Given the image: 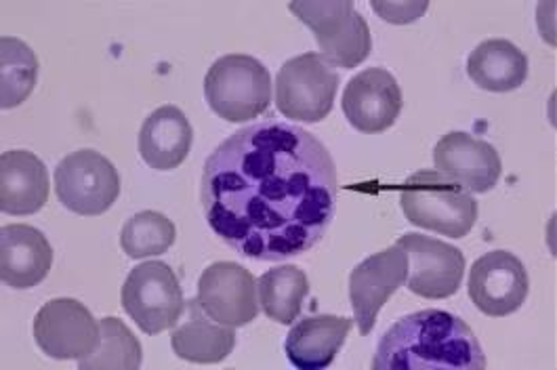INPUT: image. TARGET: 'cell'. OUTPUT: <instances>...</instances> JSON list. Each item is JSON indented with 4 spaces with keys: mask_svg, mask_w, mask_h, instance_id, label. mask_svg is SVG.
<instances>
[{
    "mask_svg": "<svg viewBox=\"0 0 557 370\" xmlns=\"http://www.w3.org/2000/svg\"><path fill=\"white\" fill-rule=\"evenodd\" d=\"M200 202L209 227L238 255L286 261L315 247L335 219V160L297 124H248L207 158Z\"/></svg>",
    "mask_w": 557,
    "mask_h": 370,
    "instance_id": "obj_1",
    "label": "cell"
},
{
    "mask_svg": "<svg viewBox=\"0 0 557 370\" xmlns=\"http://www.w3.org/2000/svg\"><path fill=\"white\" fill-rule=\"evenodd\" d=\"M374 370L486 369V354L463 318L423 309L400 318L376 345Z\"/></svg>",
    "mask_w": 557,
    "mask_h": 370,
    "instance_id": "obj_2",
    "label": "cell"
},
{
    "mask_svg": "<svg viewBox=\"0 0 557 370\" xmlns=\"http://www.w3.org/2000/svg\"><path fill=\"white\" fill-rule=\"evenodd\" d=\"M408 223L448 238H465L478 221V202L465 187L440 171H419L400 187Z\"/></svg>",
    "mask_w": 557,
    "mask_h": 370,
    "instance_id": "obj_3",
    "label": "cell"
},
{
    "mask_svg": "<svg viewBox=\"0 0 557 370\" xmlns=\"http://www.w3.org/2000/svg\"><path fill=\"white\" fill-rule=\"evenodd\" d=\"M205 97L219 119L247 123L270 110L272 76L263 63L250 55H223L207 72Z\"/></svg>",
    "mask_w": 557,
    "mask_h": 370,
    "instance_id": "obj_4",
    "label": "cell"
},
{
    "mask_svg": "<svg viewBox=\"0 0 557 370\" xmlns=\"http://www.w3.org/2000/svg\"><path fill=\"white\" fill-rule=\"evenodd\" d=\"M288 9L315 34L320 55L333 67H358L372 51L371 28L351 0L290 2Z\"/></svg>",
    "mask_w": 557,
    "mask_h": 370,
    "instance_id": "obj_5",
    "label": "cell"
},
{
    "mask_svg": "<svg viewBox=\"0 0 557 370\" xmlns=\"http://www.w3.org/2000/svg\"><path fill=\"white\" fill-rule=\"evenodd\" d=\"M339 72L320 53H304L280 67L276 108L295 123H322L339 91Z\"/></svg>",
    "mask_w": 557,
    "mask_h": 370,
    "instance_id": "obj_6",
    "label": "cell"
},
{
    "mask_svg": "<svg viewBox=\"0 0 557 370\" xmlns=\"http://www.w3.org/2000/svg\"><path fill=\"white\" fill-rule=\"evenodd\" d=\"M123 309L146 335L173 329L186 309L180 278L162 261L133 268L124 280Z\"/></svg>",
    "mask_w": 557,
    "mask_h": 370,
    "instance_id": "obj_7",
    "label": "cell"
},
{
    "mask_svg": "<svg viewBox=\"0 0 557 370\" xmlns=\"http://www.w3.org/2000/svg\"><path fill=\"white\" fill-rule=\"evenodd\" d=\"M55 194L63 207L76 215H103L121 196V175L106 156L78 150L58 164Z\"/></svg>",
    "mask_w": 557,
    "mask_h": 370,
    "instance_id": "obj_8",
    "label": "cell"
},
{
    "mask_svg": "<svg viewBox=\"0 0 557 370\" xmlns=\"http://www.w3.org/2000/svg\"><path fill=\"white\" fill-rule=\"evenodd\" d=\"M34 341L53 360H85L101 343V324L76 299H51L34 318Z\"/></svg>",
    "mask_w": 557,
    "mask_h": 370,
    "instance_id": "obj_9",
    "label": "cell"
},
{
    "mask_svg": "<svg viewBox=\"0 0 557 370\" xmlns=\"http://www.w3.org/2000/svg\"><path fill=\"white\" fill-rule=\"evenodd\" d=\"M469 299L491 318H505L524 306L530 278L524 263L509 250L482 255L469 272Z\"/></svg>",
    "mask_w": 557,
    "mask_h": 370,
    "instance_id": "obj_10",
    "label": "cell"
},
{
    "mask_svg": "<svg viewBox=\"0 0 557 370\" xmlns=\"http://www.w3.org/2000/svg\"><path fill=\"white\" fill-rule=\"evenodd\" d=\"M408 255L406 286L423 299L453 297L465 276V255L457 247L423 234H404L396 243Z\"/></svg>",
    "mask_w": 557,
    "mask_h": 370,
    "instance_id": "obj_11",
    "label": "cell"
},
{
    "mask_svg": "<svg viewBox=\"0 0 557 370\" xmlns=\"http://www.w3.org/2000/svg\"><path fill=\"white\" fill-rule=\"evenodd\" d=\"M257 280L234 261L209 266L198 280V301L219 324L240 329L259 313Z\"/></svg>",
    "mask_w": 557,
    "mask_h": 370,
    "instance_id": "obj_12",
    "label": "cell"
},
{
    "mask_svg": "<svg viewBox=\"0 0 557 370\" xmlns=\"http://www.w3.org/2000/svg\"><path fill=\"white\" fill-rule=\"evenodd\" d=\"M408 272V255L400 245L374 252L358 263L349 276V299L360 335H369L376 316L389 297L403 286Z\"/></svg>",
    "mask_w": 557,
    "mask_h": 370,
    "instance_id": "obj_13",
    "label": "cell"
},
{
    "mask_svg": "<svg viewBox=\"0 0 557 370\" xmlns=\"http://www.w3.org/2000/svg\"><path fill=\"white\" fill-rule=\"evenodd\" d=\"M403 89L385 67L356 74L343 92V112L354 128L376 135L394 126L403 112Z\"/></svg>",
    "mask_w": 557,
    "mask_h": 370,
    "instance_id": "obj_14",
    "label": "cell"
},
{
    "mask_svg": "<svg viewBox=\"0 0 557 370\" xmlns=\"http://www.w3.org/2000/svg\"><path fill=\"white\" fill-rule=\"evenodd\" d=\"M435 169L467 192H491L503 173V162L495 148L463 131L446 133L434 150Z\"/></svg>",
    "mask_w": 557,
    "mask_h": 370,
    "instance_id": "obj_15",
    "label": "cell"
},
{
    "mask_svg": "<svg viewBox=\"0 0 557 370\" xmlns=\"http://www.w3.org/2000/svg\"><path fill=\"white\" fill-rule=\"evenodd\" d=\"M53 248L47 236L26 223L0 230V278L7 286L24 291L38 286L49 276Z\"/></svg>",
    "mask_w": 557,
    "mask_h": 370,
    "instance_id": "obj_16",
    "label": "cell"
},
{
    "mask_svg": "<svg viewBox=\"0 0 557 370\" xmlns=\"http://www.w3.org/2000/svg\"><path fill=\"white\" fill-rule=\"evenodd\" d=\"M49 200V175L45 162L28 150H9L0 156V211L24 217L38 213Z\"/></svg>",
    "mask_w": 557,
    "mask_h": 370,
    "instance_id": "obj_17",
    "label": "cell"
},
{
    "mask_svg": "<svg viewBox=\"0 0 557 370\" xmlns=\"http://www.w3.org/2000/svg\"><path fill=\"white\" fill-rule=\"evenodd\" d=\"M354 320L331 313H318L299 320L284 343L286 358L301 370L331 367L347 340Z\"/></svg>",
    "mask_w": 557,
    "mask_h": 370,
    "instance_id": "obj_18",
    "label": "cell"
},
{
    "mask_svg": "<svg viewBox=\"0 0 557 370\" xmlns=\"http://www.w3.org/2000/svg\"><path fill=\"white\" fill-rule=\"evenodd\" d=\"M194 141V128L184 110L162 106L154 110L139 131V155L154 171H173L186 160Z\"/></svg>",
    "mask_w": 557,
    "mask_h": 370,
    "instance_id": "obj_19",
    "label": "cell"
},
{
    "mask_svg": "<svg viewBox=\"0 0 557 370\" xmlns=\"http://www.w3.org/2000/svg\"><path fill=\"white\" fill-rule=\"evenodd\" d=\"M187 318L171 333L173 351L194 365H219L236 347V333L232 326L213 320L198 299L186 301Z\"/></svg>",
    "mask_w": 557,
    "mask_h": 370,
    "instance_id": "obj_20",
    "label": "cell"
},
{
    "mask_svg": "<svg viewBox=\"0 0 557 370\" xmlns=\"http://www.w3.org/2000/svg\"><path fill=\"white\" fill-rule=\"evenodd\" d=\"M467 74L484 91H516L527 81V53L505 38L484 40L471 51Z\"/></svg>",
    "mask_w": 557,
    "mask_h": 370,
    "instance_id": "obj_21",
    "label": "cell"
},
{
    "mask_svg": "<svg viewBox=\"0 0 557 370\" xmlns=\"http://www.w3.org/2000/svg\"><path fill=\"white\" fill-rule=\"evenodd\" d=\"M257 291L265 316L288 326L301 313V306L310 295V282L301 268L280 266L257 280Z\"/></svg>",
    "mask_w": 557,
    "mask_h": 370,
    "instance_id": "obj_22",
    "label": "cell"
},
{
    "mask_svg": "<svg viewBox=\"0 0 557 370\" xmlns=\"http://www.w3.org/2000/svg\"><path fill=\"white\" fill-rule=\"evenodd\" d=\"M38 60L20 38L2 36L0 40V106L4 110L22 106L36 87Z\"/></svg>",
    "mask_w": 557,
    "mask_h": 370,
    "instance_id": "obj_23",
    "label": "cell"
},
{
    "mask_svg": "<svg viewBox=\"0 0 557 370\" xmlns=\"http://www.w3.org/2000/svg\"><path fill=\"white\" fill-rule=\"evenodd\" d=\"M101 343L94 356L78 360L83 370L123 369L141 367V343L128 331L121 318H101Z\"/></svg>",
    "mask_w": 557,
    "mask_h": 370,
    "instance_id": "obj_24",
    "label": "cell"
},
{
    "mask_svg": "<svg viewBox=\"0 0 557 370\" xmlns=\"http://www.w3.org/2000/svg\"><path fill=\"white\" fill-rule=\"evenodd\" d=\"M175 223L158 211H141L124 223L121 247L131 259H146L166 252L175 245Z\"/></svg>",
    "mask_w": 557,
    "mask_h": 370,
    "instance_id": "obj_25",
    "label": "cell"
},
{
    "mask_svg": "<svg viewBox=\"0 0 557 370\" xmlns=\"http://www.w3.org/2000/svg\"><path fill=\"white\" fill-rule=\"evenodd\" d=\"M371 7L389 24H412L428 11L430 4L428 2H379V0H374Z\"/></svg>",
    "mask_w": 557,
    "mask_h": 370,
    "instance_id": "obj_26",
    "label": "cell"
}]
</instances>
